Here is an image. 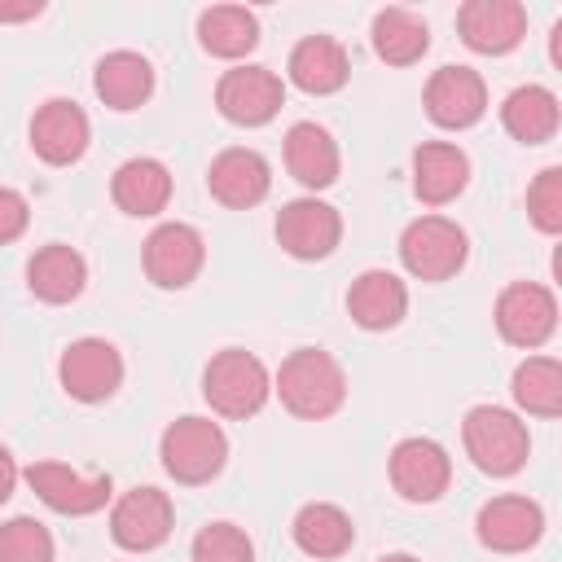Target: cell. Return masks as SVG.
Segmentation results:
<instances>
[{
    "label": "cell",
    "instance_id": "cell-32",
    "mask_svg": "<svg viewBox=\"0 0 562 562\" xmlns=\"http://www.w3.org/2000/svg\"><path fill=\"white\" fill-rule=\"evenodd\" d=\"M193 562H255V544L237 522H206L193 544H189Z\"/></svg>",
    "mask_w": 562,
    "mask_h": 562
},
{
    "label": "cell",
    "instance_id": "cell-3",
    "mask_svg": "<svg viewBox=\"0 0 562 562\" xmlns=\"http://www.w3.org/2000/svg\"><path fill=\"white\" fill-rule=\"evenodd\" d=\"M461 443H465V457L492 479L518 474L527 465V452H531V435H527L522 417L509 408H496V404H474L465 413Z\"/></svg>",
    "mask_w": 562,
    "mask_h": 562
},
{
    "label": "cell",
    "instance_id": "cell-5",
    "mask_svg": "<svg viewBox=\"0 0 562 562\" xmlns=\"http://www.w3.org/2000/svg\"><path fill=\"white\" fill-rule=\"evenodd\" d=\"M465 259H470V237L448 215H417L400 233V263L417 281H448L465 268Z\"/></svg>",
    "mask_w": 562,
    "mask_h": 562
},
{
    "label": "cell",
    "instance_id": "cell-34",
    "mask_svg": "<svg viewBox=\"0 0 562 562\" xmlns=\"http://www.w3.org/2000/svg\"><path fill=\"white\" fill-rule=\"evenodd\" d=\"M26 224H31V206H26V198H22L18 189L0 184V246L18 241V237L26 233Z\"/></svg>",
    "mask_w": 562,
    "mask_h": 562
},
{
    "label": "cell",
    "instance_id": "cell-27",
    "mask_svg": "<svg viewBox=\"0 0 562 562\" xmlns=\"http://www.w3.org/2000/svg\"><path fill=\"white\" fill-rule=\"evenodd\" d=\"M562 123V110H558V97L544 88V83H518L505 101H501V127L522 140V145H544L553 140Z\"/></svg>",
    "mask_w": 562,
    "mask_h": 562
},
{
    "label": "cell",
    "instance_id": "cell-23",
    "mask_svg": "<svg viewBox=\"0 0 562 562\" xmlns=\"http://www.w3.org/2000/svg\"><path fill=\"white\" fill-rule=\"evenodd\" d=\"M347 312H351V321H356L360 329H369V334L395 329V325L404 321V312H408V285H404L395 272H386V268H369V272H360V277L351 281V290H347Z\"/></svg>",
    "mask_w": 562,
    "mask_h": 562
},
{
    "label": "cell",
    "instance_id": "cell-9",
    "mask_svg": "<svg viewBox=\"0 0 562 562\" xmlns=\"http://www.w3.org/2000/svg\"><path fill=\"white\" fill-rule=\"evenodd\" d=\"M140 263H145V277L158 290H184V285L198 281V272L206 263V241H202V233L193 224L167 220L145 237Z\"/></svg>",
    "mask_w": 562,
    "mask_h": 562
},
{
    "label": "cell",
    "instance_id": "cell-28",
    "mask_svg": "<svg viewBox=\"0 0 562 562\" xmlns=\"http://www.w3.org/2000/svg\"><path fill=\"white\" fill-rule=\"evenodd\" d=\"M369 40H373V53L386 61V66H413L426 57L430 48V26L426 18H417L413 9H378L373 13V26H369Z\"/></svg>",
    "mask_w": 562,
    "mask_h": 562
},
{
    "label": "cell",
    "instance_id": "cell-35",
    "mask_svg": "<svg viewBox=\"0 0 562 562\" xmlns=\"http://www.w3.org/2000/svg\"><path fill=\"white\" fill-rule=\"evenodd\" d=\"M13 487H18V461H13V452L0 443V505L13 496Z\"/></svg>",
    "mask_w": 562,
    "mask_h": 562
},
{
    "label": "cell",
    "instance_id": "cell-36",
    "mask_svg": "<svg viewBox=\"0 0 562 562\" xmlns=\"http://www.w3.org/2000/svg\"><path fill=\"white\" fill-rule=\"evenodd\" d=\"M44 4L40 0H26V4H0V22H26V18H40Z\"/></svg>",
    "mask_w": 562,
    "mask_h": 562
},
{
    "label": "cell",
    "instance_id": "cell-1",
    "mask_svg": "<svg viewBox=\"0 0 562 562\" xmlns=\"http://www.w3.org/2000/svg\"><path fill=\"white\" fill-rule=\"evenodd\" d=\"M272 391L285 413H294L303 422H325L347 400V373L325 347H299L281 360Z\"/></svg>",
    "mask_w": 562,
    "mask_h": 562
},
{
    "label": "cell",
    "instance_id": "cell-26",
    "mask_svg": "<svg viewBox=\"0 0 562 562\" xmlns=\"http://www.w3.org/2000/svg\"><path fill=\"white\" fill-rule=\"evenodd\" d=\"M290 536H294V544H299L307 558L329 562V558H342V553L356 544V522H351V514H347L342 505H334V501H307V505L294 514Z\"/></svg>",
    "mask_w": 562,
    "mask_h": 562
},
{
    "label": "cell",
    "instance_id": "cell-33",
    "mask_svg": "<svg viewBox=\"0 0 562 562\" xmlns=\"http://www.w3.org/2000/svg\"><path fill=\"white\" fill-rule=\"evenodd\" d=\"M527 215L540 233H562V167H544L527 184Z\"/></svg>",
    "mask_w": 562,
    "mask_h": 562
},
{
    "label": "cell",
    "instance_id": "cell-29",
    "mask_svg": "<svg viewBox=\"0 0 562 562\" xmlns=\"http://www.w3.org/2000/svg\"><path fill=\"white\" fill-rule=\"evenodd\" d=\"M198 44L211 57L237 61L259 44V18L246 4H211L198 13Z\"/></svg>",
    "mask_w": 562,
    "mask_h": 562
},
{
    "label": "cell",
    "instance_id": "cell-13",
    "mask_svg": "<svg viewBox=\"0 0 562 562\" xmlns=\"http://www.w3.org/2000/svg\"><path fill=\"white\" fill-rule=\"evenodd\" d=\"M171 527H176V505L162 487H132L110 509V536L127 553L158 549L171 536Z\"/></svg>",
    "mask_w": 562,
    "mask_h": 562
},
{
    "label": "cell",
    "instance_id": "cell-38",
    "mask_svg": "<svg viewBox=\"0 0 562 562\" xmlns=\"http://www.w3.org/2000/svg\"><path fill=\"white\" fill-rule=\"evenodd\" d=\"M378 562H422V558H413V553H382Z\"/></svg>",
    "mask_w": 562,
    "mask_h": 562
},
{
    "label": "cell",
    "instance_id": "cell-37",
    "mask_svg": "<svg viewBox=\"0 0 562 562\" xmlns=\"http://www.w3.org/2000/svg\"><path fill=\"white\" fill-rule=\"evenodd\" d=\"M549 57H553V66H562V22H558L553 35H549Z\"/></svg>",
    "mask_w": 562,
    "mask_h": 562
},
{
    "label": "cell",
    "instance_id": "cell-31",
    "mask_svg": "<svg viewBox=\"0 0 562 562\" xmlns=\"http://www.w3.org/2000/svg\"><path fill=\"white\" fill-rule=\"evenodd\" d=\"M53 558H57V544L44 522L18 514L0 527V562H53Z\"/></svg>",
    "mask_w": 562,
    "mask_h": 562
},
{
    "label": "cell",
    "instance_id": "cell-18",
    "mask_svg": "<svg viewBox=\"0 0 562 562\" xmlns=\"http://www.w3.org/2000/svg\"><path fill=\"white\" fill-rule=\"evenodd\" d=\"M457 31H461L465 48H474L483 57H501L522 44L527 9L518 0H465L457 9Z\"/></svg>",
    "mask_w": 562,
    "mask_h": 562
},
{
    "label": "cell",
    "instance_id": "cell-8",
    "mask_svg": "<svg viewBox=\"0 0 562 562\" xmlns=\"http://www.w3.org/2000/svg\"><path fill=\"white\" fill-rule=\"evenodd\" d=\"M285 105V83L268 66H233L215 83V110L237 127H263Z\"/></svg>",
    "mask_w": 562,
    "mask_h": 562
},
{
    "label": "cell",
    "instance_id": "cell-16",
    "mask_svg": "<svg viewBox=\"0 0 562 562\" xmlns=\"http://www.w3.org/2000/svg\"><path fill=\"white\" fill-rule=\"evenodd\" d=\"M206 189L220 206L228 211H250L268 198L272 189V167L259 149H246V145H233V149H220L206 167Z\"/></svg>",
    "mask_w": 562,
    "mask_h": 562
},
{
    "label": "cell",
    "instance_id": "cell-11",
    "mask_svg": "<svg viewBox=\"0 0 562 562\" xmlns=\"http://www.w3.org/2000/svg\"><path fill=\"white\" fill-rule=\"evenodd\" d=\"M57 382L79 404H101L123 386V356L105 338H75L57 360Z\"/></svg>",
    "mask_w": 562,
    "mask_h": 562
},
{
    "label": "cell",
    "instance_id": "cell-20",
    "mask_svg": "<svg viewBox=\"0 0 562 562\" xmlns=\"http://www.w3.org/2000/svg\"><path fill=\"white\" fill-rule=\"evenodd\" d=\"M470 184V158L452 140H422L413 149V193L426 206H448Z\"/></svg>",
    "mask_w": 562,
    "mask_h": 562
},
{
    "label": "cell",
    "instance_id": "cell-22",
    "mask_svg": "<svg viewBox=\"0 0 562 562\" xmlns=\"http://www.w3.org/2000/svg\"><path fill=\"white\" fill-rule=\"evenodd\" d=\"M110 198L123 215H136V220H149L158 211H167L171 202V171L162 158H127L114 167V180H110Z\"/></svg>",
    "mask_w": 562,
    "mask_h": 562
},
{
    "label": "cell",
    "instance_id": "cell-30",
    "mask_svg": "<svg viewBox=\"0 0 562 562\" xmlns=\"http://www.w3.org/2000/svg\"><path fill=\"white\" fill-rule=\"evenodd\" d=\"M514 404L531 417H558L562 413V364L553 356H527L509 378Z\"/></svg>",
    "mask_w": 562,
    "mask_h": 562
},
{
    "label": "cell",
    "instance_id": "cell-4",
    "mask_svg": "<svg viewBox=\"0 0 562 562\" xmlns=\"http://www.w3.org/2000/svg\"><path fill=\"white\" fill-rule=\"evenodd\" d=\"M158 457H162V470L184 483V487H198V483H211L224 461H228V435L220 430V422L211 417H176L162 439H158Z\"/></svg>",
    "mask_w": 562,
    "mask_h": 562
},
{
    "label": "cell",
    "instance_id": "cell-6",
    "mask_svg": "<svg viewBox=\"0 0 562 562\" xmlns=\"http://www.w3.org/2000/svg\"><path fill=\"white\" fill-rule=\"evenodd\" d=\"M386 474H391V487L413 501V505H430L448 492L452 483V457L439 439H426V435H408L391 448L386 457Z\"/></svg>",
    "mask_w": 562,
    "mask_h": 562
},
{
    "label": "cell",
    "instance_id": "cell-15",
    "mask_svg": "<svg viewBox=\"0 0 562 562\" xmlns=\"http://www.w3.org/2000/svg\"><path fill=\"white\" fill-rule=\"evenodd\" d=\"M92 140V123L83 114V105L66 101V97H48L35 114H31V149L40 162L48 167H70L88 154Z\"/></svg>",
    "mask_w": 562,
    "mask_h": 562
},
{
    "label": "cell",
    "instance_id": "cell-25",
    "mask_svg": "<svg viewBox=\"0 0 562 562\" xmlns=\"http://www.w3.org/2000/svg\"><path fill=\"white\" fill-rule=\"evenodd\" d=\"M83 285H88V259L66 241H48L26 259V290L40 303H70L83 294Z\"/></svg>",
    "mask_w": 562,
    "mask_h": 562
},
{
    "label": "cell",
    "instance_id": "cell-14",
    "mask_svg": "<svg viewBox=\"0 0 562 562\" xmlns=\"http://www.w3.org/2000/svg\"><path fill=\"white\" fill-rule=\"evenodd\" d=\"M422 105L430 114L435 127H448V132H465L483 119L487 110V83L479 70L470 66H439L430 79H426V92H422Z\"/></svg>",
    "mask_w": 562,
    "mask_h": 562
},
{
    "label": "cell",
    "instance_id": "cell-10",
    "mask_svg": "<svg viewBox=\"0 0 562 562\" xmlns=\"http://www.w3.org/2000/svg\"><path fill=\"white\" fill-rule=\"evenodd\" d=\"M496 329L509 347L536 351L558 329V299L540 281H514L496 294Z\"/></svg>",
    "mask_w": 562,
    "mask_h": 562
},
{
    "label": "cell",
    "instance_id": "cell-24",
    "mask_svg": "<svg viewBox=\"0 0 562 562\" xmlns=\"http://www.w3.org/2000/svg\"><path fill=\"white\" fill-rule=\"evenodd\" d=\"M92 88H97V97H101L110 110H119V114L140 110V105L154 97V66H149L145 53L114 48V53H105V57L97 61Z\"/></svg>",
    "mask_w": 562,
    "mask_h": 562
},
{
    "label": "cell",
    "instance_id": "cell-21",
    "mask_svg": "<svg viewBox=\"0 0 562 562\" xmlns=\"http://www.w3.org/2000/svg\"><path fill=\"white\" fill-rule=\"evenodd\" d=\"M285 171L303 184V189H329L342 171V154H338V140L329 136V127L303 119L285 132Z\"/></svg>",
    "mask_w": 562,
    "mask_h": 562
},
{
    "label": "cell",
    "instance_id": "cell-19",
    "mask_svg": "<svg viewBox=\"0 0 562 562\" xmlns=\"http://www.w3.org/2000/svg\"><path fill=\"white\" fill-rule=\"evenodd\" d=\"M285 75L299 92L307 97H329L338 88H347L351 79V57L347 48L334 40V35H303L294 48H290V61H285Z\"/></svg>",
    "mask_w": 562,
    "mask_h": 562
},
{
    "label": "cell",
    "instance_id": "cell-17",
    "mask_svg": "<svg viewBox=\"0 0 562 562\" xmlns=\"http://www.w3.org/2000/svg\"><path fill=\"white\" fill-rule=\"evenodd\" d=\"M474 536L492 553H527L544 536V509L531 496H492L474 518Z\"/></svg>",
    "mask_w": 562,
    "mask_h": 562
},
{
    "label": "cell",
    "instance_id": "cell-2",
    "mask_svg": "<svg viewBox=\"0 0 562 562\" xmlns=\"http://www.w3.org/2000/svg\"><path fill=\"white\" fill-rule=\"evenodd\" d=\"M272 395L268 364L246 347H224L202 369V400L220 417H255Z\"/></svg>",
    "mask_w": 562,
    "mask_h": 562
},
{
    "label": "cell",
    "instance_id": "cell-7",
    "mask_svg": "<svg viewBox=\"0 0 562 562\" xmlns=\"http://www.w3.org/2000/svg\"><path fill=\"white\" fill-rule=\"evenodd\" d=\"M22 479L31 483V492H35L53 514H66V518L97 514V509H105L110 496H114L110 474H83V470H70L66 461H31V465L22 470Z\"/></svg>",
    "mask_w": 562,
    "mask_h": 562
},
{
    "label": "cell",
    "instance_id": "cell-12",
    "mask_svg": "<svg viewBox=\"0 0 562 562\" xmlns=\"http://www.w3.org/2000/svg\"><path fill=\"white\" fill-rule=\"evenodd\" d=\"M277 246L303 263L329 259L342 241V215L321 198H294L277 211Z\"/></svg>",
    "mask_w": 562,
    "mask_h": 562
}]
</instances>
